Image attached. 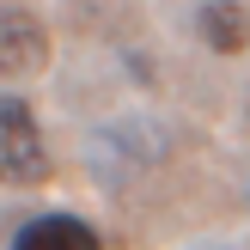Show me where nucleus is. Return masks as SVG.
Listing matches in <instances>:
<instances>
[{"label":"nucleus","mask_w":250,"mask_h":250,"mask_svg":"<svg viewBox=\"0 0 250 250\" xmlns=\"http://www.w3.org/2000/svg\"><path fill=\"white\" fill-rule=\"evenodd\" d=\"M202 43L220 49V55H244L250 49V19L238 0H208L202 6Z\"/></svg>","instance_id":"nucleus-4"},{"label":"nucleus","mask_w":250,"mask_h":250,"mask_svg":"<svg viewBox=\"0 0 250 250\" xmlns=\"http://www.w3.org/2000/svg\"><path fill=\"white\" fill-rule=\"evenodd\" d=\"M12 250H104V244L80 214H37L31 226H19Z\"/></svg>","instance_id":"nucleus-3"},{"label":"nucleus","mask_w":250,"mask_h":250,"mask_svg":"<svg viewBox=\"0 0 250 250\" xmlns=\"http://www.w3.org/2000/svg\"><path fill=\"white\" fill-rule=\"evenodd\" d=\"M49 177V141L19 92H0V183L37 189Z\"/></svg>","instance_id":"nucleus-1"},{"label":"nucleus","mask_w":250,"mask_h":250,"mask_svg":"<svg viewBox=\"0 0 250 250\" xmlns=\"http://www.w3.org/2000/svg\"><path fill=\"white\" fill-rule=\"evenodd\" d=\"M49 61V31L37 12L0 6V80H24Z\"/></svg>","instance_id":"nucleus-2"}]
</instances>
